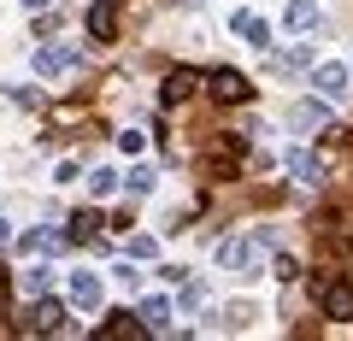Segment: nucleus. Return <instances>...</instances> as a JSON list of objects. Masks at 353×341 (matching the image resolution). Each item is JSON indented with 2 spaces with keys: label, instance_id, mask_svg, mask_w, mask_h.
<instances>
[{
  "label": "nucleus",
  "instance_id": "nucleus-10",
  "mask_svg": "<svg viewBox=\"0 0 353 341\" xmlns=\"http://www.w3.org/2000/svg\"><path fill=\"white\" fill-rule=\"evenodd\" d=\"M136 318L148 324V335H165V329H171V300H165V294H148Z\"/></svg>",
  "mask_w": 353,
  "mask_h": 341
},
{
  "label": "nucleus",
  "instance_id": "nucleus-14",
  "mask_svg": "<svg viewBox=\"0 0 353 341\" xmlns=\"http://www.w3.org/2000/svg\"><path fill=\"white\" fill-rule=\"evenodd\" d=\"M18 282H24L30 300H41V294L53 289V265H24V277H18Z\"/></svg>",
  "mask_w": 353,
  "mask_h": 341
},
{
  "label": "nucleus",
  "instance_id": "nucleus-2",
  "mask_svg": "<svg viewBox=\"0 0 353 341\" xmlns=\"http://www.w3.org/2000/svg\"><path fill=\"white\" fill-rule=\"evenodd\" d=\"M65 294H71L77 312H101V306H106V282H101V271H71V277H65Z\"/></svg>",
  "mask_w": 353,
  "mask_h": 341
},
{
  "label": "nucleus",
  "instance_id": "nucleus-21",
  "mask_svg": "<svg viewBox=\"0 0 353 341\" xmlns=\"http://www.w3.org/2000/svg\"><path fill=\"white\" fill-rule=\"evenodd\" d=\"M77 177H83V165H77V159H59V165H53V183H59V189H65V183H77Z\"/></svg>",
  "mask_w": 353,
  "mask_h": 341
},
{
  "label": "nucleus",
  "instance_id": "nucleus-18",
  "mask_svg": "<svg viewBox=\"0 0 353 341\" xmlns=\"http://www.w3.org/2000/svg\"><path fill=\"white\" fill-rule=\"evenodd\" d=\"M312 48H289V53H277V71H312Z\"/></svg>",
  "mask_w": 353,
  "mask_h": 341
},
{
  "label": "nucleus",
  "instance_id": "nucleus-23",
  "mask_svg": "<svg viewBox=\"0 0 353 341\" xmlns=\"http://www.w3.org/2000/svg\"><path fill=\"white\" fill-rule=\"evenodd\" d=\"M94 224H101V218H94V212H83V218H71V241H88V236H94Z\"/></svg>",
  "mask_w": 353,
  "mask_h": 341
},
{
  "label": "nucleus",
  "instance_id": "nucleus-19",
  "mask_svg": "<svg viewBox=\"0 0 353 341\" xmlns=\"http://www.w3.org/2000/svg\"><path fill=\"white\" fill-rule=\"evenodd\" d=\"M112 282H118V289H141V265H136V259L112 265Z\"/></svg>",
  "mask_w": 353,
  "mask_h": 341
},
{
  "label": "nucleus",
  "instance_id": "nucleus-4",
  "mask_svg": "<svg viewBox=\"0 0 353 341\" xmlns=\"http://www.w3.org/2000/svg\"><path fill=\"white\" fill-rule=\"evenodd\" d=\"M30 65H36V76H48V83H53V76H71L83 59H77L71 48H36V59H30Z\"/></svg>",
  "mask_w": 353,
  "mask_h": 341
},
{
  "label": "nucleus",
  "instance_id": "nucleus-3",
  "mask_svg": "<svg viewBox=\"0 0 353 341\" xmlns=\"http://www.w3.org/2000/svg\"><path fill=\"white\" fill-rule=\"evenodd\" d=\"M312 89L324 94V101H347L353 94V71L341 59H324V65H312Z\"/></svg>",
  "mask_w": 353,
  "mask_h": 341
},
{
  "label": "nucleus",
  "instance_id": "nucleus-12",
  "mask_svg": "<svg viewBox=\"0 0 353 341\" xmlns=\"http://www.w3.org/2000/svg\"><path fill=\"white\" fill-rule=\"evenodd\" d=\"M189 94H194V71H171V76H165V89H159V101L165 106H183Z\"/></svg>",
  "mask_w": 353,
  "mask_h": 341
},
{
  "label": "nucleus",
  "instance_id": "nucleus-20",
  "mask_svg": "<svg viewBox=\"0 0 353 341\" xmlns=\"http://www.w3.org/2000/svg\"><path fill=\"white\" fill-rule=\"evenodd\" d=\"M176 306H183V312H201L206 306V282H189V289L176 294Z\"/></svg>",
  "mask_w": 353,
  "mask_h": 341
},
{
  "label": "nucleus",
  "instance_id": "nucleus-24",
  "mask_svg": "<svg viewBox=\"0 0 353 341\" xmlns=\"http://www.w3.org/2000/svg\"><path fill=\"white\" fill-rule=\"evenodd\" d=\"M148 147V136H141V130H124V136H118V153H141Z\"/></svg>",
  "mask_w": 353,
  "mask_h": 341
},
{
  "label": "nucleus",
  "instance_id": "nucleus-17",
  "mask_svg": "<svg viewBox=\"0 0 353 341\" xmlns=\"http://www.w3.org/2000/svg\"><path fill=\"white\" fill-rule=\"evenodd\" d=\"M124 189L130 194H153V189H159V171H153V165H136V171L124 177Z\"/></svg>",
  "mask_w": 353,
  "mask_h": 341
},
{
  "label": "nucleus",
  "instance_id": "nucleus-7",
  "mask_svg": "<svg viewBox=\"0 0 353 341\" xmlns=\"http://www.w3.org/2000/svg\"><path fill=\"white\" fill-rule=\"evenodd\" d=\"M30 329L36 335H59V329H71V318H65L59 300H36V312H30Z\"/></svg>",
  "mask_w": 353,
  "mask_h": 341
},
{
  "label": "nucleus",
  "instance_id": "nucleus-25",
  "mask_svg": "<svg viewBox=\"0 0 353 341\" xmlns=\"http://www.w3.org/2000/svg\"><path fill=\"white\" fill-rule=\"evenodd\" d=\"M24 6H30V12H48V6H53V0H24Z\"/></svg>",
  "mask_w": 353,
  "mask_h": 341
},
{
  "label": "nucleus",
  "instance_id": "nucleus-5",
  "mask_svg": "<svg viewBox=\"0 0 353 341\" xmlns=\"http://www.w3.org/2000/svg\"><path fill=\"white\" fill-rule=\"evenodd\" d=\"M206 89H212V101H224V106H241L253 94V83L241 71H212V83H206Z\"/></svg>",
  "mask_w": 353,
  "mask_h": 341
},
{
  "label": "nucleus",
  "instance_id": "nucleus-13",
  "mask_svg": "<svg viewBox=\"0 0 353 341\" xmlns=\"http://www.w3.org/2000/svg\"><path fill=\"white\" fill-rule=\"evenodd\" d=\"M324 118H330V106H324V94H318V101H301V106H294L289 124H294V130H318Z\"/></svg>",
  "mask_w": 353,
  "mask_h": 341
},
{
  "label": "nucleus",
  "instance_id": "nucleus-1",
  "mask_svg": "<svg viewBox=\"0 0 353 341\" xmlns=\"http://www.w3.org/2000/svg\"><path fill=\"white\" fill-rule=\"evenodd\" d=\"M218 265L236 271V277H253V265H259V236H230V241H218Z\"/></svg>",
  "mask_w": 353,
  "mask_h": 341
},
{
  "label": "nucleus",
  "instance_id": "nucleus-8",
  "mask_svg": "<svg viewBox=\"0 0 353 341\" xmlns=\"http://www.w3.org/2000/svg\"><path fill=\"white\" fill-rule=\"evenodd\" d=\"M283 165H289L294 183H318V177H324V165H318L312 147H289V153H283Z\"/></svg>",
  "mask_w": 353,
  "mask_h": 341
},
{
  "label": "nucleus",
  "instance_id": "nucleus-16",
  "mask_svg": "<svg viewBox=\"0 0 353 341\" xmlns=\"http://www.w3.org/2000/svg\"><path fill=\"white\" fill-rule=\"evenodd\" d=\"M88 194H94V200L118 194V171H112V165H94V177H88Z\"/></svg>",
  "mask_w": 353,
  "mask_h": 341
},
{
  "label": "nucleus",
  "instance_id": "nucleus-9",
  "mask_svg": "<svg viewBox=\"0 0 353 341\" xmlns=\"http://www.w3.org/2000/svg\"><path fill=\"white\" fill-rule=\"evenodd\" d=\"M230 30H236L248 48H271V24H265V18H253V12H236V18H230Z\"/></svg>",
  "mask_w": 353,
  "mask_h": 341
},
{
  "label": "nucleus",
  "instance_id": "nucleus-11",
  "mask_svg": "<svg viewBox=\"0 0 353 341\" xmlns=\"http://www.w3.org/2000/svg\"><path fill=\"white\" fill-rule=\"evenodd\" d=\"M88 36H94V41H112V36H118V12L106 6V0L88 6Z\"/></svg>",
  "mask_w": 353,
  "mask_h": 341
},
{
  "label": "nucleus",
  "instance_id": "nucleus-6",
  "mask_svg": "<svg viewBox=\"0 0 353 341\" xmlns=\"http://www.w3.org/2000/svg\"><path fill=\"white\" fill-rule=\"evenodd\" d=\"M318 18H324V6H318V0H289V6H283V30H294V36L318 30Z\"/></svg>",
  "mask_w": 353,
  "mask_h": 341
},
{
  "label": "nucleus",
  "instance_id": "nucleus-22",
  "mask_svg": "<svg viewBox=\"0 0 353 341\" xmlns=\"http://www.w3.org/2000/svg\"><path fill=\"white\" fill-rule=\"evenodd\" d=\"M153 253H159L153 236H130V259H153Z\"/></svg>",
  "mask_w": 353,
  "mask_h": 341
},
{
  "label": "nucleus",
  "instance_id": "nucleus-15",
  "mask_svg": "<svg viewBox=\"0 0 353 341\" xmlns=\"http://www.w3.org/2000/svg\"><path fill=\"white\" fill-rule=\"evenodd\" d=\"M324 312H330V318H353V289H347V282L324 289Z\"/></svg>",
  "mask_w": 353,
  "mask_h": 341
}]
</instances>
